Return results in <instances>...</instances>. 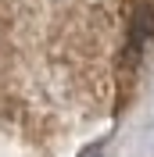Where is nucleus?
I'll return each mask as SVG.
<instances>
[{"instance_id": "1", "label": "nucleus", "mask_w": 154, "mask_h": 157, "mask_svg": "<svg viewBox=\"0 0 154 157\" xmlns=\"http://www.w3.org/2000/svg\"><path fill=\"white\" fill-rule=\"evenodd\" d=\"M151 36H154V7H140V14L133 18V32H129V61L144 54Z\"/></svg>"}, {"instance_id": "2", "label": "nucleus", "mask_w": 154, "mask_h": 157, "mask_svg": "<svg viewBox=\"0 0 154 157\" xmlns=\"http://www.w3.org/2000/svg\"><path fill=\"white\" fill-rule=\"evenodd\" d=\"M86 157H100V154H97V150H90V154H86Z\"/></svg>"}]
</instances>
